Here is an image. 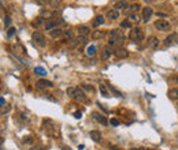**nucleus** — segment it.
I'll list each match as a JSON object with an SVG mask.
<instances>
[{
    "instance_id": "obj_22",
    "label": "nucleus",
    "mask_w": 178,
    "mask_h": 150,
    "mask_svg": "<svg viewBox=\"0 0 178 150\" xmlns=\"http://www.w3.org/2000/svg\"><path fill=\"white\" fill-rule=\"evenodd\" d=\"M104 37V31L103 30H95L92 33V38L93 40H100V38Z\"/></svg>"
},
{
    "instance_id": "obj_37",
    "label": "nucleus",
    "mask_w": 178,
    "mask_h": 150,
    "mask_svg": "<svg viewBox=\"0 0 178 150\" xmlns=\"http://www.w3.org/2000/svg\"><path fill=\"white\" fill-rule=\"evenodd\" d=\"M81 115H82L81 112H74V116L77 117V119H80V117H81Z\"/></svg>"
},
{
    "instance_id": "obj_18",
    "label": "nucleus",
    "mask_w": 178,
    "mask_h": 150,
    "mask_svg": "<svg viewBox=\"0 0 178 150\" xmlns=\"http://www.w3.org/2000/svg\"><path fill=\"white\" fill-rule=\"evenodd\" d=\"M103 23H104V16L103 15H97L95 19H93L92 25H93V27H99V26H101Z\"/></svg>"
},
{
    "instance_id": "obj_19",
    "label": "nucleus",
    "mask_w": 178,
    "mask_h": 150,
    "mask_svg": "<svg viewBox=\"0 0 178 150\" xmlns=\"http://www.w3.org/2000/svg\"><path fill=\"white\" fill-rule=\"evenodd\" d=\"M111 55H112V51H111V49H110L108 46H104L103 51H101V59H103V60H107V59L111 56Z\"/></svg>"
},
{
    "instance_id": "obj_45",
    "label": "nucleus",
    "mask_w": 178,
    "mask_h": 150,
    "mask_svg": "<svg viewBox=\"0 0 178 150\" xmlns=\"http://www.w3.org/2000/svg\"><path fill=\"white\" fill-rule=\"evenodd\" d=\"M130 2H136V0H130Z\"/></svg>"
},
{
    "instance_id": "obj_5",
    "label": "nucleus",
    "mask_w": 178,
    "mask_h": 150,
    "mask_svg": "<svg viewBox=\"0 0 178 150\" xmlns=\"http://www.w3.org/2000/svg\"><path fill=\"white\" fill-rule=\"evenodd\" d=\"M130 40L134 41V42H140V41L144 40V33H142L141 29L136 27L130 30Z\"/></svg>"
},
{
    "instance_id": "obj_29",
    "label": "nucleus",
    "mask_w": 178,
    "mask_h": 150,
    "mask_svg": "<svg viewBox=\"0 0 178 150\" xmlns=\"http://www.w3.org/2000/svg\"><path fill=\"white\" fill-rule=\"evenodd\" d=\"M63 36H65L66 38H73V31L71 30H66L65 33H63Z\"/></svg>"
},
{
    "instance_id": "obj_38",
    "label": "nucleus",
    "mask_w": 178,
    "mask_h": 150,
    "mask_svg": "<svg viewBox=\"0 0 178 150\" xmlns=\"http://www.w3.org/2000/svg\"><path fill=\"white\" fill-rule=\"evenodd\" d=\"M10 22H11V20H10V16H6V25H10Z\"/></svg>"
},
{
    "instance_id": "obj_44",
    "label": "nucleus",
    "mask_w": 178,
    "mask_h": 150,
    "mask_svg": "<svg viewBox=\"0 0 178 150\" xmlns=\"http://www.w3.org/2000/svg\"><path fill=\"white\" fill-rule=\"evenodd\" d=\"M30 150H40V148H32Z\"/></svg>"
},
{
    "instance_id": "obj_25",
    "label": "nucleus",
    "mask_w": 178,
    "mask_h": 150,
    "mask_svg": "<svg viewBox=\"0 0 178 150\" xmlns=\"http://www.w3.org/2000/svg\"><path fill=\"white\" fill-rule=\"evenodd\" d=\"M100 92H101V94H103L104 97H110L108 90H107V86H106L104 83H101V85H100Z\"/></svg>"
},
{
    "instance_id": "obj_40",
    "label": "nucleus",
    "mask_w": 178,
    "mask_h": 150,
    "mask_svg": "<svg viewBox=\"0 0 178 150\" xmlns=\"http://www.w3.org/2000/svg\"><path fill=\"white\" fill-rule=\"evenodd\" d=\"M171 82H178V76H174V78H170Z\"/></svg>"
},
{
    "instance_id": "obj_36",
    "label": "nucleus",
    "mask_w": 178,
    "mask_h": 150,
    "mask_svg": "<svg viewBox=\"0 0 178 150\" xmlns=\"http://www.w3.org/2000/svg\"><path fill=\"white\" fill-rule=\"evenodd\" d=\"M8 109H10V108H8V107H7V108H4V109H3V108H0V113H4V112H7Z\"/></svg>"
},
{
    "instance_id": "obj_16",
    "label": "nucleus",
    "mask_w": 178,
    "mask_h": 150,
    "mask_svg": "<svg viewBox=\"0 0 178 150\" xmlns=\"http://www.w3.org/2000/svg\"><path fill=\"white\" fill-rule=\"evenodd\" d=\"M89 33H90V30H89L88 26H80V27H78V34H80V37L86 38Z\"/></svg>"
},
{
    "instance_id": "obj_35",
    "label": "nucleus",
    "mask_w": 178,
    "mask_h": 150,
    "mask_svg": "<svg viewBox=\"0 0 178 150\" xmlns=\"http://www.w3.org/2000/svg\"><path fill=\"white\" fill-rule=\"evenodd\" d=\"M111 124H112V126H119V120H116V119H111Z\"/></svg>"
},
{
    "instance_id": "obj_31",
    "label": "nucleus",
    "mask_w": 178,
    "mask_h": 150,
    "mask_svg": "<svg viewBox=\"0 0 178 150\" xmlns=\"http://www.w3.org/2000/svg\"><path fill=\"white\" fill-rule=\"evenodd\" d=\"M81 89H85V90H93V86H89V85H81Z\"/></svg>"
},
{
    "instance_id": "obj_9",
    "label": "nucleus",
    "mask_w": 178,
    "mask_h": 150,
    "mask_svg": "<svg viewBox=\"0 0 178 150\" xmlns=\"http://www.w3.org/2000/svg\"><path fill=\"white\" fill-rule=\"evenodd\" d=\"M92 116H93V119H95L97 123H101L103 126L108 124V120H107V117L104 116V115H101V113H99V112H92Z\"/></svg>"
},
{
    "instance_id": "obj_8",
    "label": "nucleus",
    "mask_w": 178,
    "mask_h": 150,
    "mask_svg": "<svg viewBox=\"0 0 178 150\" xmlns=\"http://www.w3.org/2000/svg\"><path fill=\"white\" fill-rule=\"evenodd\" d=\"M60 23V19H54V18H51V19H48L45 22V30H54V29H56L58 27V25Z\"/></svg>"
},
{
    "instance_id": "obj_24",
    "label": "nucleus",
    "mask_w": 178,
    "mask_h": 150,
    "mask_svg": "<svg viewBox=\"0 0 178 150\" xmlns=\"http://www.w3.org/2000/svg\"><path fill=\"white\" fill-rule=\"evenodd\" d=\"M34 72H36L37 75H40V76L47 75V71H45L44 68H43V67H36V68H34Z\"/></svg>"
},
{
    "instance_id": "obj_33",
    "label": "nucleus",
    "mask_w": 178,
    "mask_h": 150,
    "mask_svg": "<svg viewBox=\"0 0 178 150\" xmlns=\"http://www.w3.org/2000/svg\"><path fill=\"white\" fill-rule=\"evenodd\" d=\"M23 142H25V143H32V142H33V138L26 137V138H23Z\"/></svg>"
},
{
    "instance_id": "obj_32",
    "label": "nucleus",
    "mask_w": 178,
    "mask_h": 150,
    "mask_svg": "<svg viewBox=\"0 0 178 150\" xmlns=\"http://www.w3.org/2000/svg\"><path fill=\"white\" fill-rule=\"evenodd\" d=\"M8 37H13L14 36V34H15V29H14V27H11V29H8Z\"/></svg>"
},
{
    "instance_id": "obj_4",
    "label": "nucleus",
    "mask_w": 178,
    "mask_h": 150,
    "mask_svg": "<svg viewBox=\"0 0 178 150\" xmlns=\"http://www.w3.org/2000/svg\"><path fill=\"white\" fill-rule=\"evenodd\" d=\"M153 26H155L157 30H160V31H167V30H170V29H171L170 22H169V20H166V19H157V20H155Z\"/></svg>"
},
{
    "instance_id": "obj_42",
    "label": "nucleus",
    "mask_w": 178,
    "mask_h": 150,
    "mask_svg": "<svg viewBox=\"0 0 178 150\" xmlns=\"http://www.w3.org/2000/svg\"><path fill=\"white\" fill-rule=\"evenodd\" d=\"M129 150H145L144 148H132V149H129Z\"/></svg>"
},
{
    "instance_id": "obj_26",
    "label": "nucleus",
    "mask_w": 178,
    "mask_h": 150,
    "mask_svg": "<svg viewBox=\"0 0 178 150\" xmlns=\"http://www.w3.org/2000/svg\"><path fill=\"white\" fill-rule=\"evenodd\" d=\"M43 22H44V18H41V16H40V18H37V19L33 22V26H34V27H39V26L43 25Z\"/></svg>"
},
{
    "instance_id": "obj_21",
    "label": "nucleus",
    "mask_w": 178,
    "mask_h": 150,
    "mask_svg": "<svg viewBox=\"0 0 178 150\" xmlns=\"http://www.w3.org/2000/svg\"><path fill=\"white\" fill-rule=\"evenodd\" d=\"M167 96H169V98H171V100H178V87L170 89L167 93Z\"/></svg>"
},
{
    "instance_id": "obj_43",
    "label": "nucleus",
    "mask_w": 178,
    "mask_h": 150,
    "mask_svg": "<svg viewBox=\"0 0 178 150\" xmlns=\"http://www.w3.org/2000/svg\"><path fill=\"white\" fill-rule=\"evenodd\" d=\"M0 104H6V101H4V98H0Z\"/></svg>"
},
{
    "instance_id": "obj_10",
    "label": "nucleus",
    "mask_w": 178,
    "mask_h": 150,
    "mask_svg": "<svg viewBox=\"0 0 178 150\" xmlns=\"http://www.w3.org/2000/svg\"><path fill=\"white\" fill-rule=\"evenodd\" d=\"M36 85L39 89H51V87H54V83L51 81H47V79H40V81H37Z\"/></svg>"
},
{
    "instance_id": "obj_12",
    "label": "nucleus",
    "mask_w": 178,
    "mask_h": 150,
    "mask_svg": "<svg viewBox=\"0 0 178 150\" xmlns=\"http://www.w3.org/2000/svg\"><path fill=\"white\" fill-rule=\"evenodd\" d=\"M157 45H159V40H157L156 36H150L147 40V46H150V48L152 49H156Z\"/></svg>"
},
{
    "instance_id": "obj_30",
    "label": "nucleus",
    "mask_w": 178,
    "mask_h": 150,
    "mask_svg": "<svg viewBox=\"0 0 178 150\" xmlns=\"http://www.w3.org/2000/svg\"><path fill=\"white\" fill-rule=\"evenodd\" d=\"M121 27H125V29L130 27V22H129V20H123V22L121 23Z\"/></svg>"
},
{
    "instance_id": "obj_15",
    "label": "nucleus",
    "mask_w": 178,
    "mask_h": 150,
    "mask_svg": "<svg viewBox=\"0 0 178 150\" xmlns=\"http://www.w3.org/2000/svg\"><path fill=\"white\" fill-rule=\"evenodd\" d=\"M114 8L115 10H127L129 8V4H127V2L126 0H121V2H116L115 3V5H114Z\"/></svg>"
},
{
    "instance_id": "obj_2",
    "label": "nucleus",
    "mask_w": 178,
    "mask_h": 150,
    "mask_svg": "<svg viewBox=\"0 0 178 150\" xmlns=\"http://www.w3.org/2000/svg\"><path fill=\"white\" fill-rule=\"evenodd\" d=\"M66 93H67V96L71 97V98H73V100H75V101L84 102V101L86 100L85 93L82 92V89H81V87H69Z\"/></svg>"
},
{
    "instance_id": "obj_28",
    "label": "nucleus",
    "mask_w": 178,
    "mask_h": 150,
    "mask_svg": "<svg viewBox=\"0 0 178 150\" xmlns=\"http://www.w3.org/2000/svg\"><path fill=\"white\" fill-rule=\"evenodd\" d=\"M129 20H130V22H134V23H137V22H138V16H137L136 15V14H130V15H129Z\"/></svg>"
},
{
    "instance_id": "obj_13",
    "label": "nucleus",
    "mask_w": 178,
    "mask_h": 150,
    "mask_svg": "<svg viewBox=\"0 0 178 150\" xmlns=\"http://www.w3.org/2000/svg\"><path fill=\"white\" fill-rule=\"evenodd\" d=\"M112 53L115 55L118 59H125V57L129 56V52H127L126 49H123V48H116L115 51H112Z\"/></svg>"
},
{
    "instance_id": "obj_14",
    "label": "nucleus",
    "mask_w": 178,
    "mask_h": 150,
    "mask_svg": "<svg viewBox=\"0 0 178 150\" xmlns=\"http://www.w3.org/2000/svg\"><path fill=\"white\" fill-rule=\"evenodd\" d=\"M106 16H107V19H110V20H115V19L119 18V11L115 10V8H111V10L107 11Z\"/></svg>"
},
{
    "instance_id": "obj_20",
    "label": "nucleus",
    "mask_w": 178,
    "mask_h": 150,
    "mask_svg": "<svg viewBox=\"0 0 178 150\" xmlns=\"http://www.w3.org/2000/svg\"><path fill=\"white\" fill-rule=\"evenodd\" d=\"M90 138H92L93 141H95V142H101V132L100 131H90Z\"/></svg>"
},
{
    "instance_id": "obj_1",
    "label": "nucleus",
    "mask_w": 178,
    "mask_h": 150,
    "mask_svg": "<svg viewBox=\"0 0 178 150\" xmlns=\"http://www.w3.org/2000/svg\"><path fill=\"white\" fill-rule=\"evenodd\" d=\"M125 34L122 30L119 29H112L110 30V41H108V45H112V46H116L119 44H123L125 41Z\"/></svg>"
},
{
    "instance_id": "obj_41",
    "label": "nucleus",
    "mask_w": 178,
    "mask_h": 150,
    "mask_svg": "<svg viewBox=\"0 0 178 150\" xmlns=\"http://www.w3.org/2000/svg\"><path fill=\"white\" fill-rule=\"evenodd\" d=\"M110 149H111V150H121V149L116 148V146H112V145H110Z\"/></svg>"
},
{
    "instance_id": "obj_6",
    "label": "nucleus",
    "mask_w": 178,
    "mask_h": 150,
    "mask_svg": "<svg viewBox=\"0 0 178 150\" xmlns=\"http://www.w3.org/2000/svg\"><path fill=\"white\" fill-rule=\"evenodd\" d=\"M32 40H33V42L36 44V45L45 46V37H44V34L40 33V31H34L33 36H32Z\"/></svg>"
},
{
    "instance_id": "obj_39",
    "label": "nucleus",
    "mask_w": 178,
    "mask_h": 150,
    "mask_svg": "<svg viewBox=\"0 0 178 150\" xmlns=\"http://www.w3.org/2000/svg\"><path fill=\"white\" fill-rule=\"evenodd\" d=\"M43 15H47V16H49V15H51V13H49V11H43Z\"/></svg>"
},
{
    "instance_id": "obj_34",
    "label": "nucleus",
    "mask_w": 178,
    "mask_h": 150,
    "mask_svg": "<svg viewBox=\"0 0 178 150\" xmlns=\"http://www.w3.org/2000/svg\"><path fill=\"white\" fill-rule=\"evenodd\" d=\"M47 2H48V0H36V3H37V4H40V5L47 4Z\"/></svg>"
},
{
    "instance_id": "obj_23",
    "label": "nucleus",
    "mask_w": 178,
    "mask_h": 150,
    "mask_svg": "<svg viewBox=\"0 0 178 150\" xmlns=\"http://www.w3.org/2000/svg\"><path fill=\"white\" fill-rule=\"evenodd\" d=\"M86 55H88V56H95L96 55V46L89 45L88 48H86Z\"/></svg>"
},
{
    "instance_id": "obj_17",
    "label": "nucleus",
    "mask_w": 178,
    "mask_h": 150,
    "mask_svg": "<svg viewBox=\"0 0 178 150\" xmlns=\"http://www.w3.org/2000/svg\"><path fill=\"white\" fill-rule=\"evenodd\" d=\"M63 33H65V31H63L62 29L56 27V29H54V30L49 31V36H51L52 38H59V37H62V36H63Z\"/></svg>"
},
{
    "instance_id": "obj_3",
    "label": "nucleus",
    "mask_w": 178,
    "mask_h": 150,
    "mask_svg": "<svg viewBox=\"0 0 178 150\" xmlns=\"http://www.w3.org/2000/svg\"><path fill=\"white\" fill-rule=\"evenodd\" d=\"M44 130L48 135H51V137H56L58 135V128L56 126H55L54 122H51V120H44Z\"/></svg>"
},
{
    "instance_id": "obj_27",
    "label": "nucleus",
    "mask_w": 178,
    "mask_h": 150,
    "mask_svg": "<svg viewBox=\"0 0 178 150\" xmlns=\"http://www.w3.org/2000/svg\"><path fill=\"white\" fill-rule=\"evenodd\" d=\"M60 2H62V0H48V3H49V5H51V7H58V5L60 4Z\"/></svg>"
},
{
    "instance_id": "obj_7",
    "label": "nucleus",
    "mask_w": 178,
    "mask_h": 150,
    "mask_svg": "<svg viewBox=\"0 0 178 150\" xmlns=\"http://www.w3.org/2000/svg\"><path fill=\"white\" fill-rule=\"evenodd\" d=\"M165 46H174L178 45V33H171L170 36H167L163 41Z\"/></svg>"
},
{
    "instance_id": "obj_11",
    "label": "nucleus",
    "mask_w": 178,
    "mask_h": 150,
    "mask_svg": "<svg viewBox=\"0 0 178 150\" xmlns=\"http://www.w3.org/2000/svg\"><path fill=\"white\" fill-rule=\"evenodd\" d=\"M152 15H153V10L151 7H144V8H142V20H144L145 23L151 19V16H152Z\"/></svg>"
}]
</instances>
